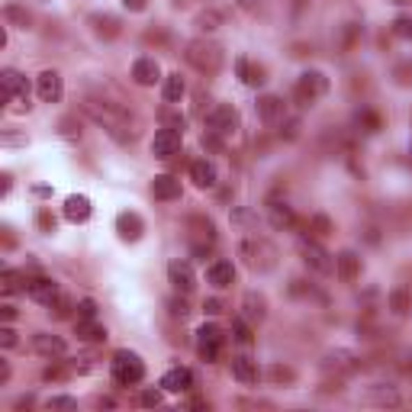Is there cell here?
Wrapping results in <instances>:
<instances>
[{
  "label": "cell",
  "mask_w": 412,
  "mask_h": 412,
  "mask_svg": "<svg viewBox=\"0 0 412 412\" xmlns=\"http://www.w3.org/2000/svg\"><path fill=\"white\" fill-rule=\"evenodd\" d=\"M84 113L97 123V126L107 129V135H113L119 145H129L135 139V119H129V113L116 103L97 100V97H87L84 100Z\"/></svg>",
  "instance_id": "6da1fadb"
},
{
  "label": "cell",
  "mask_w": 412,
  "mask_h": 412,
  "mask_svg": "<svg viewBox=\"0 0 412 412\" xmlns=\"http://www.w3.org/2000/svg\"><path fill=\"white\" fill-rule=\"evenodd\" d=\"M238 254L245 258L248 268L261 270V274L274 270V264H277V248H274L264 236H245L242 242H238Z\"/></svg>",
  "instance_id": "7a4b0ae2"
},
{
  "label": "cell",
  "mask_w": 412,
  "mask_h": 412,
  "mask_svg": "<svg viewBox=\"0 0 412 412\" xmlns=\"http://www.w3.org/2000/svg\"><path fill=\"white\" fill-rule=\"evenodd\" d=\"M184 59L200 75H216L219 68H222V61H226V55H222V45H216L213 39H194V43H187Z\"/></svg>",
  "instance_id": "3957f363"
},
{
  "label": "cell",
  "mask_w": 412,
  "mask_h": 412,
  "mask_svg": "<svg viewBox=\"0 0 412 412\" xmlns=\"http://www.w3.org/2000/svg\"><path fill=\"white\" fill-rule=\"evenodd\" d=\"M109 367H113L116 383H123V387H132V383H139V380L145 377V364L135 351H116L113 361H109Z\"/></svg>",
  "instance_id": "277c9868"
},
{
  "label": "cell",
  "mask_w": 412,
  "mask_h": 412,
  "mask_svg": "<svg viewBox=\"0 0 412 412\" xmlns=\"http://www.w3.org/2000/svg\"><path fill=\"white\" fill-rule=\"evenodd\" d=\"M326 91H328V77L322 75V71H303L293 87V97L300 107H312Z\"/></svg>",
  "instance_id": "5b68a950"
},
{
  "label": "cell",
  "mask_w": 412,
  "mask_h": 412,
  "mask_svg": "<svg viewBox=\"0 0 412 412\" xmlns=\"http://www.w3.org/2000/svg\"><path fill=\"white\" fill-rule=\"evenodd\" d=\"M238 126V113L229 103H216V107L206 113V132L219 135V139H226V135H232Z\"/></svg>",
  "instance_id": "8992f818"
},
{
  "label": "cell",
  "mask_w": 412,
  "mask_h": 412,
  "mask_svg": "<svg viewBox=\"0 0 412 412\" xmlns=\"http://www.w3.org/2000/svg\"><path fill=\"white\" fill-rule=\"evenodd\" d=\"M300 252H303L306 268L316 270V274H332V270H335V258H332V254H328L319 242H306V238H303Z\"/></svg>",
  "instance_id": "52a82bcc"
},
{
  "label": "cell",
  "mask_w": 412,
  "mask_h": 412,
  "mask_svg": "<svg viewBox=\"0 0 412 412\" xmlns=\"http://www.w3.org/2000/svg\"><path fill=\"white\" fill-rule=\"evenodd\" d=\"M181 135H184V132L161 126L158 132H155V139H152V155H155V158H161V161L174 158V155L181 152Z\"/></svg>",
  "instance_id": "ba28073f"
},
{
  "label": "cell",
  "mask_w": 412,
  "mask_h": 412,
  "mask_svg": "<svg viewBox=\"0 0 412 412\" xmlns=\"http://www.w3.org/2000/svg\"><path fill=\"white\" fill-rule=\"evenodd\" d=\"M168 280L171 287H174L177 293H194V287H197V277H194V268H190V261H181L174 258L168 264Z\"/></svg>",
  "instance_id": "9c48e42d"
},
{
  "label": "cell",
  "mask_w": 412,
  "mask_h": 412,
  "mask_svg": "<svg viewBox=\"0 0 412 412\" xmlns=\"http://www.w3.org/2000/svg\"><path fill=\"white\" fill-rule=\"evenodd\" d=\"M197 335H200V345H197L200 358H203L206 364H213V361L219 358V348H222V342H226L222 328H219V326H203Z\"/></svg>",
  "instance_id": "30bf717a"
},
{
  "label": "cell",
  "mask_w": 412,
  "mask_h": 412,
  "mask_svg": "<svg viewBox=\"0 0 412 412\" xmlns=\"http://www.w3.org/2000/svg\"><path fill=\"white\" fill-rule=\"evenodd\" d=\"M26 296H29V300H36L39 306H52L61 293H59V284H55V280H49V277H29V280H26Z\"/></svg>",
  "instance_id": "8fae6325"
},
{
  "label": "cell",
  "mask_w": 412,
  "mask_h": 412,
  "mask_svg": "<svg viewBox=\"0 0 412 412\" xmlns=\"http://www.w3.org/2000/svg\"><path fill=\"white\" fill-rule=\"evenodd\" d=\"M258 116H261L264 126H280L284 116H287V103L280 100L277 93H264V97L258 100Z\"/></svg>",
  "instance_id": "7c38bea8"
},
{
  "label": "cell",
  "mask_w": 412,
  "mask_h": 412,
  "mask_svg": "<svg viewBox=\"0 0 412 412\" xmlns=\"http://www.w3.org/2000/svg\"><path fill=\"white\" fill-rule=\"evenodd\" d=\"M36 93L43 103H59L61 93H65V84H61V75L59 71H43L36 77Z\"/></svg>",
  "instance_id": "4fadbf2b"
},
{
  "label": "cell",
  "mask_w": 412,
  "mask_h": 412,
  "mask_svg": "<svg viewBox=\"0 0 412 412\" xmlns=\"http://www.w3.org/2000/svg\"><path fill=\"white\" fill-rule=\"evenodd\" d=\"M0 91H3V100H26V77L20 75V71H13V68H3L0 71Z\"/></svg>",
  "instance_id": "5bb4252c"
},
{
  "label": "cell",
  "mask_w": 412,
  "mask_h": 412,
  "mask_svg": "<svg viewBox=\"0 0 412 412\" xmlns=\"http://www.w3.org/2000/svg\"><path fill=\"white\" fill-rule=\"evenodd\" d=\"M33 351L39 354V358H49V361H55V358H61V354L68 351V345H65V338H59V335L36 332V335H33Z\"/></svg>",
  "instance_id": "9a60e30c"
},
{
  "label": "cell",
  "mask_w": 412,
  "mask_h": 412,
  "mask_svg": "<svg viewBox=\"0 0 412 412\" xmlns=\"http://www.w3.org/2000/svg\"><path fill=\"white\" fill-rule=\"evenodd\" d=\"M361 403L367 406H399V390L390 387V383H374V387H367L361 393Z\"/></svg>",
  "instance_id": "2e32d148"
},
{
  "label": "cell",
  "mask_w": 412,
  "mask_h": 412,
  "mask_svg": "<svg viewBox=\"0 0 412 412\" xmlns=\"http://www.w3.org/2000/svg\"><path fill=\"white\" fill-rule=\"evenodd\" d=\"M361 254L358 252H342L335 258V274H338V280H345V284H351V280H358L361 277Z\"/></svg>",
  "instance_id": "e0dca14e"
},
{
  "label": "cell",
  "mask_w": 412,
  "mask_h": 412,
  "mask_svg": "<svg viewBox=\"0 0 412 412\" xmlns=\"http://www.w3.org/2000/svg\"><path fill=\"white\" fill-rule=\"evenodd\" d=\"M87 23H91V29H93V36L97 39H116L119 33H123V26H119V20L116 17H109V13H91L87 17Z\"/></svg>",
  "instance_id": "ac0fdd59"
},
{
  "label": "cell",
  "mask_w": 412,
  "mask_h": 412,
  "mask_svg": "<svg viewBox=\"0 0 412 412\" xmlns=\"http://www.w3.org/2000/svg\"><path fill=\"white\" fill-rule=\"evenodd\" d=\"M132 81L139 87H152L155 81H161V68H158V61L155 59H148V55H145V59H139L132 65Z\"/></svg>",
  "instance_id": "d6986e66"
},
{
  "label": "cell",
  "mask_w": 412,
  "mask_h": 412,
  "mask_svg": "<svg viewBox=\"0 0 412 412\" xmlns=\"http://www.w3.org/2000/svg\"><path fill=\"white\" fill-rule=\"evenodd\" d=\"M206 280H210L216 290H226V287L236 280V268H232V261H226V258L213 261L210 268H206Z\"/></svg>",
  "instance_id": "ffe728a7"
},
{
  "label": "cell",
  "mask_w": 412,
  "mask_h": 412,
  "mask_svg": "<svg viewBox=\"0 0 412 412\" xmlns=\"http://www.w3.org/2000/svg\"><path fill=\"white\" fill-rule=\"evenodd\" d=\"M152 197L161 203H171V200H181V181L171 174H158L152 181Z\"/></svg>",
  "instance_id": "44dd1931"
},
{
  "label": "cell",
  "mask_w": 412,
  "mask_h": 412,
  "mask_svg": "<svg viewBox=\"0 0 412 412\" xmlns=\"http://www.w3.org/2000/svg\"><path fill=\"white\" fill-rule=\"evenodd\" d=\"M116 232H119V238H126V242L142 238V232H145L142 216H139V213H119L116 216Z\"/></svg>",
  "instance_id": "7402d4cb"
},
{
  "label": "cell",
  "mask_w": 412,
  "mask_h": 412,
  "mask_svg": "<svg viewBox=\"0 0 412 412\" xmlns=\"http://www.w3.org/2000/svg\"><path fill=\"white\" fill-rule=\"evenodd\" d=\"M190 387H194V374L187 367H174L161 377V390H168V393H187Z\"/></svg>",
  "instance_id": "603a6c76"
},
{
  "label": "cell",
  "mask_w": 412,
  "mask_h": 412,
  "mask_svg": "<svg viewBox=\"0 0 412 412\" xmlns=\"http://www.w3.org/2000/svg\"><path fill=\"white\" fill-rule=\"evenodd\" d=\"M91 213H93V206H91V200H87L84 194H71L65 200V219L68 222H87Z\"/></svg>",
  "instance_id": "cb8c5ba5"
},
{
  "label": "cell",
  "mask_w": 412,
  "mask_h": 412,
  "mask_svg": "<svg viewBox=\"0 0 412 412\" xmlns=\"http://www.w3.org/2000/svg\"><path fill=\"white\" fill-rule=\"evenodd\" d=\"M190 181H194L197 187H216V165L206 158H197L194 165H190Z\"/></svg>",
  "instance_id": "d4e9b609"
},
{
  "label": "cell",
  "mask_w": 412,
  "mask_h": 412,
  "mask_svg": "<svg viewBox=\"0 0 412 412\" xmlns=\"http://www.w3.org/2000/svg\"><path fill=\"white\" fill-rule=\"evenodd\" d=\"M232 377H236L238 383H258V361H252L248 354L232 358Z\"/></svg>",
  "instance_id": "484cf974"
},
{
  "label": "cell",
  "mask_w": 412,
  "mask_h": 412,
  "mask_svg": "<svg viewBox=\"0 0 412 412\" xmlns=\"http://www.w3.org/2000/svg\"><path fill=\"white\" fill-rule=\"evenodd\" d=\"M270 226L274 229H293L296 226V213H293V206H287V203H274L270 206Z\"/></svg>",
  "instance_id": "4316f807"
},
{
  "label": "cell",
  "mask_w": 412,
  "mask_h": 412,
  "mask_svg": "<svg viewBox=\"0 0 412 412\" xmlns=\"http://www.w3.org/2000/svg\"><path fill=\"white\" fill-rule=\"evenodd\" d=\"M77 338H84V342H107V328L97 319H77Z\"/></svg>",
  "instance_id": "83f0119b"
},
{
  "label": "cell",
  "mask_w": 412,
  "mask_h": 412,
  "mask_svg": "<svg viewBox=\"0 0 412 412\" xmlns=\"http://www.w3.org/2000/svg\"><path fill=\"white\" fill-rule=\"evenodd\" d=\"M322 367H326V370H354L358 364H354V354L351 351H332V354H326Z\"/></svg>",
  "instance_id": "f1b7e54d"
},
{
  "label": "cell",
  "mask_w": 412,
  "mask_h": 412,
  "mask_svg": "<svg viewBox=\"0 0 412 412\" xmlns=\"http://www.w3.org/2000/svg\"><path fill=\"white\" fill-rule=\"evenodd\" d=\"M390 310H393V316H406L412 310V293L406 287H396L393 293H390Z\"/></svg>",
  "instance_id": "f546056e"
},
{
  "label": "cell",
  "mask_w": 412,
  "mask_h": 412,
  "mask_svg": "<svg viewBox=\"0 0 412 412\" xmlns=\"http://www.w3.org/2000/svg\"><path fill=\"white\" fill-rule=\"evenodd\" d=\"M358 39H361V26L358 23H345L338 29V49L342 52H351L358 45Z\"/></svg>",
  "instance_id": "4dcf8cb0"
},
{
  "label": "cell",
  "mask_w": 412,
  "mask_h": 412,
  "mask_svg": "<svg viewBox=\"0 0 412 412\" xmlns=\"http://www.w3.org/2000/svg\"><path fill=\"white\" fill-rule=\"evenodd\" d=\"M236 71H238V77H242L248 87H258L261 81H264V77H261V68H254L248 59H238L236 61Z\"/></svg>",
  "instance_id": "1f68e13d"
},
{
  "label": "cell",
  "mask_w": 412,
  "mask_h": 412,
  "mask_svg": "<svg viewBox=\"0 0 412 412\" xmlns=\"http://www.w3.org/2000/svg\"><path fill=\"white\" fill-rule=\"evenodd\" d=\"M184 91H187V84H184V77H181V75H168V77H165V100H168V103H177L181 97H184Z\"/></svg>",
  "instance_id": "d6a6232c"
},
{
  "label": "cell",
  "mask_w": 412,
  "mask_h": 412,
  "mask_svg": "<svg viewBox=\"0 0 412 412\" xmlns=\"http://www.w3.org/2000/svg\"><path fill=\"white\" fill-rule=\"evenodd\" d=\"M20 287H23V290H26V280L20 277V274H17V270H13V268H7V270H3V274H0V290H3V293H17Z\"/></svg>",
  "instance_id": "836d02e7"
},
{
  "label": "cell",
  "mask_w": 412,
  "mask_h": 412,
  "mask_svg": "<svg viewBox=\"0 0 412 412\" xmlns=\"http://www.w3.org/2000/svg\"><path fill=\"white\" fill-rule=\"evenodd\" d=\"M245 312H248V319H264V296H254L248 293L245 296Z\"/></svg>",
  "instance_id": "e575fe53"
},
{
  "label": "cell",
  "mask_w": 412,
  "mask_h": 412,
  "mask_svg": "<svg viewBox=\"0 0 412 412\" xmlns=\"http://www.w3.org/2000/svg\"><path fill=\"white\" fill-rule=\"evenodd\" d=\"M232 338H236L238 345H252V342H254L252 326H248L245 319H236V322H232Z\"/></svg>",
  "instance_id": "d590c367"
},
{
  "label": "cell",
  "mask_w": 412,
  "mask_h": 412,
  "mask_svg": "<svg viewBox=\"0 0 412 412\" xmlns=\"http://www.w3.org/2000/svg\"><path fill=\"white\" fill-rule=\"evenodd\" d=\"M3 17H7V20H13V23H17V26H23V29L29 26V13H26L23 7H17V3H7V7H3Z\"/></svg>",
  "instance_id": "8d00e7d4"
},
{
  "label": "cell",
  "mask_w": 412,
  "mask_h": 412,
  "mask_svg": "<svg viewBox=\"0 0 412 412\" xmlns=\"http://www.w3.org/2000/svg\"><path fill=\"white\" fill-rule=\"evenodd\" d=\"M393 36H399V39H412V17H396L393 20Z\"/></svg>",
  "instance_id": "74e56055"
},
{
  "label": "cell",
  "mask_w": 412,
  "mask_h": 412,
  "mask_svg": "<svg viewBox=\"0 0 412 412\" xmlns=\"http://www.w3.org/2000/svg\"><path fill=\"white\" fill-rule=\"evenodd\" d=\"M161 123H165L168 129H177V132H184V116H181V113H171V109H165V113H161Z\"/></svg>",
  "instance_id": "f35d334b"
},
{
  "label": "cell",
  "mask_w": 412,
  "mask_h": 412,
  "mask_svg": "<svg viewBox=\"0 0 412 412\" xmlns=\"http://www.w3.org/2000/svg\"><path fill=\"white\" fill-rule=\"evenodd\" d=\"M45 409H77V403L71 396H52L49 403H45Z\"/></svg>",
  "instance_id": "ab89813d"
},
{
  "label": "cell",
  "mask_w": 412,
  "mask_h": 412,
  "mask_svg": "<svg viewBox=\"0 0 412 412\" xmlns=\"http://www.w3.org/2000/svg\"><path fill=\"white\" fill-rule=\"evenodd\" d=\"M358 126H364V132H377L380 119L374 116V113H358Z\"/></svg>",
  "instance_id": "60d3db41"
},
{
  "label": "cell",
  "mask_w": 412,
  "mask_h": 412,
  "mask_svg": "<svg viewBox=\"0 0 412 412\" xmlns=\"http://www.w3.org/2000/svg\"><path fill=\"white\" fill-rule=\"evenodd\" d=\"M77 312H81V319H97V303H93V300H81V303H77Z\"/></svg>",
  "instance_id": "b9f144b4"
},
{
  "label": "cell",
  "mask_w": 412,
  "mask_h": 412,
  "mask_svg": "<svg viewBox=\"0 0 412 412\" xmlns=\"http://www.w3.org/2000/svg\"><path fill=\"white\" fill-rule=\"evenodd\" d=\"M312 229H316V236H328L332 222H328V216H312Z\"/></svg>",
  "instance_id": "7bdbcfd3"
},
{
  "label": "cell",
  "mask_w": 412,
  "mask_h": 412,
  "mask_svg": "<svg viewBox=\"0 0 412 412\" xmlns=\"http://www.w3.org/2000/svg\"><path fill=\"white\" fill-rule=\"evenodd\" d=\"M52 310H55V319H65L68 310H71V300H68V296H59V300L52 303Z\"/></svg>",
  "instance_id": "ee69618b"
},
{
  "label": "cell",
  "mask_w": 412,
  "mask_h": 412,
  "mask_svg": "<svg viewBox=\"0 0 412 412\" xmlns=\"http://www.w3.org/2000/svg\"><path fill=\"white\" fill-rule=\"evenodd\" d=\"M142 406H145V409L161 406V393H158V390H145V393H142Z\"/></svg>",
  "instance_id": "f6af8a7d"
},
{
  "label": "cell",
  "mask_w": 412,
  "mask_h": 412,
  "mask_svg": "<svg viewBox=\"0 0 412 412\" xmlns=\"http://www.w3.org/2000/svg\"><path fill=\"white\" fill-rule=\"evenodd\" d=\"M0 345H3V348H13V345H17V332H13L10 326L0 328Z\"/></svg>",
  "instance_id": "bcb514c9"
},
{
  "label": "cell",
  "mask_w": 412,
  "mask_h": 412,
  "mask_svg": "<svg viewBox=\"0 0 412 412\" xmlns=\"http://www.w3.org/2000/svg\"><path fill=\"white\" fill-rule=\"evenodd\" d=\"M197 23L203 26V29H216V23H219V13H213V10H206V13H200V20Z\"/></svg>",
  "instance_id": "7dc6e473"
},
{
  "label": "cell",
  "mask_w": 412,
  "mask_h": 412,
  "mask_svg": "<svg viewBox=\"0 0 412 412\" xmlns=\"http://www.w3.org/2000/svg\"><path fill=\"white\" fill-rule=\"evenodd\" d=\"M232 222H236V226H252L254 216L248 210H236V213H232Z\"/></svg>",
  "instance_id": "c3c4849f"
},
{
  "label": "cell",
  "mask_w": 412,
  "mask_h": 412,
  "mask_svg": "<svg viewBox=\"0 0 412 412\" xmlns=\"http://www.w3.org/2000/svg\"><path fill=\"white\" fill-rule=\"evenodd\" d=\"M39 226H43V229H45V232H52V229H55V219H52V216H49V213H45V210H43V213H39Z\"/></svg>",
  "instance_id": "681fc988"
},
{
  "label": "cell",
  "mask_w": 412,
  "mask_h": 412,
  "mask_svg": "<svg viewBox=\"0 0 412 412\" xmlns=\"http://www.w3.org/2000/svg\"><path fill=\"white\" fill-rule=\"evenodd\" d=\"M123 3H126V10H132V13H142L148 0H123Z\"/></svg>",
  "instance_id": "f907efd6"
},
{
  "label": "cell",
  "mask_w": 412,
  "mask_h": 412,
  "mask_svg": "<svg viewBox=\"0 0 412 412\" xmlns=\"http://www.w3.org/2000/svg\"><path fill=\"white\" fill-rule=\"evenodd\" d=\"M274 380H293V370L290 367H274Z\"/></svg>",
  "instance_id": "816d5d0a"
},
{
  "label": "cell",
  "mask_w": 412,
  "mask_h": 412,
  "mask_svg": "<svg viewBox=\"0 0 412 412\" xmlns=\"http://www.w3.org/2000/svg\"><path fill=\"white\" fill-rule=\"evenodd\" d=\"M203 310L210 312V316H216V312H222V303H219V300H206V303H203Z\"/></svg>",
  "instance_id": "f5cc1de1"
},
{
  "label": "cell",
  "mask_w": 412,
  "mask_h": 412,
  "mask_svg": "<svg viewBox=\"0 0 412 412\" xmlns=\"http://www.w3.org/2000/svg\"><path fill=\"white\" fill-rule=\"evenodd\" d=\"M296 132H300V119H290L287 123V139H296Z\"/></svg>",
  "instance_id": "db71d44e"
},
{
  "label": "cell",
  "mask_w": 412,
  "mask_h": 412,
  "mask_svg": "<svg viewBox=\"0 0 412 412\" xmlns=\"http://www.w3.org/2000/svg\"><path fill=\"white\" fill-rule=\"evenodd\" d=\"M236 3H238L242 10H258V7H261V0H236Z\"/></svg>",
  "instance_id": "11a10c76"
},
{
  "label": "cell",
  "mask_w": 412,
  "mask_h": 412,
  "mask_svg": "<svg viewBox=\"0 0 412 412\" xmlns=\"http://www.w3.org/2000/svg\"><path fill=\"white\" fill-rule=\"evenodd\" d=\"M0 310H3V319H7V322H13V319H17V310H13V306H0Z\"/></svg>",
  "instance_id": "9f6ffc18"
},
{
  "label": "cell",
  "mask_w": 412,
  "mask_h": 412,
  "mask_svg": "<svg viewBox=\"0 0 412 412\" xmlns=\"http://www.w3.org/2000/svg\"><path fill=\"white\" fill-rule=\"evenodd\" d=\"M7 380H10V367L7 364H0V383H7Z\"/></svg>",
  "instance_id": "6f0895ef"
}]
</instances>
